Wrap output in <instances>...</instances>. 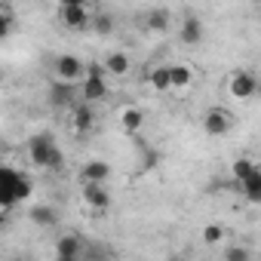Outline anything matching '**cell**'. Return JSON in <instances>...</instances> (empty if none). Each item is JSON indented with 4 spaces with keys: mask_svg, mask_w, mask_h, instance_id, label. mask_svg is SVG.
<instances>
[{
    "mask_svg": "<svg viewBox=\"0 0 261 261\" xmlns=\"http://www.w3.org/2000/svg\"><path fill=\"white\" fill-rule=\"evenodd\" d=\"M59 19L68 31H83V28H92V19L95 13L83 4V0H68V4L59 7Z\"/></svg>",
    "mask_w": 261,
    "mask_h": 261,
    "instance_id": "6da1fadb",
    "label": "cell"
},
{
    "mask_svg": "<svg viewBox=\"0 0 261 261\" xmlns=\"http://www.w3.org/2000/svg\"><path fill=\"white\" fill-rule=\"evenodd\" d=\"M53 74H56V80H62V83L80 86V83L86 80V74H89V65H86L83 59H77V56H59L56 65H53Z\"/></svg>",
    "mask_w": 261,
    "mask_h": 261,
    "instance_id": "7a4b0ae2",
    "label": "cell"
},
{
    "mask_svg": "<svg viewBox=\"0 0 261 261\" xmlns=\"http://www.w3.org/2000/svg\"><path fill=\"white\" fill-rule=\"evenodd\" d=\"M22 178H25V172H19V169H13V166H4V169H0V206H4V212H10L16 203H22V200H19Z\"/></svg>",
    "mask_w": 261,
    "mask_h": 261,
    "instance_id": "3957f363",
    "label": "cell"
},
{
    "mask_svg": "<svg viewBox=\"0 0 261 261\" xmlns=\"http://www.w3.org/2000/svg\"><path fill=\"white\" fill-rule=\"evenodd\" d=\"M105 77H108L105 65H89V74H86V80L80 83V101H86V105L101 101V98L108 95V83H105Z\"/></svg>",
    "mask_w": 261,
    "mask_h": 261,
    "instance_id": "277c9868",
    "label": "cell"
},
{
    "mask_svg": "<svg viewBox=\"0 0 261 261\" xmlns=\"http://www.w3.org/2000/svg\"><path fill=\"white\" fill-rule=\"evenodd\" d=\"M258 74L255 71H233L230 74V80H227V92H230V98H237V101H246V98H255L258 95Z\"/></svg>",
    "mask_w": 261,
    "mask_h": 261,
    "instance_id": "5b68a950",
    "label": "cell"
},
{
    "mask_svg": "<svg viewBox=\"0 0 261 261\" xmlns=\"http://www.w3.org/2000/svg\"><path fill=\"white\" fill-rule=\"evenodd\" d=\"M25 154H28L31 166H37V169H49L53 154H56V142H53L49 136H31L28 145H25Z\"/></svg>",
    "mask_w": 261,
    "mask_h": 261,
    "instance_id": "8992f818",
    "label": "cell"
},
{
    "mask_svg": "<svg viewBox=\"0 0 261 261\" xmlns=\"http://www.w3.org/2000/svg\"><path fill=\"white\" fill-rule=\"evenodd\" d=\"M230 126H233V117H230L224 108H209V111L203 114V129H206V136L221 139V136L230 133Z\"/></svg>",
    "mask_w": 261,
    "mask_h": 261,
    "instance_id": "52a82bcc",
    "label": "cell"
},
{
    "mask_svg": "<svg viewBox=\"0 0 261 261\" xmlns=\"http://www.w3.org/2000/svg\"><path fill=\"white\" fill-rule=\"evenodd\" d=\"M80 200H83V206H86L89 212H105V209L111 206V194H108L105 185H83Z\"/></svg>",
    "mask_w": 261,
    "mask_h": 261,
    "instance_id": "ba28073f",
    "label": "cell"
},
{
    "mask_svg": "<svg viewBox=\"0 0 261 261\" xmlns=\"http://www.w3.org/2000/svg\"><path fill=\"white\" fill-rule=\"evenodd\" d=\"M92 126H95V111H92V105L77 101V105L71 108V129H74L77 136H86V133H92Z\"/></svg>",
    "mask_w": 261,
    "mask_h": 261,
    "instance_id": "9c48e42d",
    "label": "cell"
},
{
    "mask_svg": "<svg viewBox=\"0 0 261 261\" xmlns=\"http://www.w3.org/2000/svg\"><path fill=\"white\" fill-rule=\"evenodd\" d=\"M77 89H80V86H71V83L53 80V83H49V89H46V95H49V105H53V108H74V105H77V101H74Z\"/></svg>",
    "mask_w": 261,
    "mask_h": 261,
    "instance_id": "30bf717a",
    "label": "cell"
},
{
    "mask_svg": "<svg viewBox=\"0 0 261 261\" xmlns=\"http://www.w3.org/2000/svg\"><path fill=\"white\" fill-rule=\"evenodd\" d=\"M80 178H83V185H108L111 163L108 160H89V163L80 166Z\"/></svg>",
    "mask_w": 261,
    "mask_h": 261,
    "instance_id": "8fae6325",
    "label": "cell"
},
{
    "mask_svg": "<svg viewBox=\"0 0 261 261\" xmlns=\"http://www.w3.org/2000/svg\"><path fill=\"white\" fill-rule=\"evenodd\" d=\"M83 252H86V246H83V237H77V233H62L56 240L59 258H83Z\"/></svg>",
    "mask_w": 261,
    "mask_h": 261,
    "instance_id": "7c38bea8",
    "label": "cell"
},
{
    "mask_svg": "<svg viewBox=\"0 0 261 261\" xmlns=\"http://www.w3.org/2000/svg\"><path fill=\"white\" fill-rule=\"evenodd\" d=\"M178 37H181V43L197 46V43L203 40V22H200L197 16H185L181 25H178Z\"/></svg>",
    "mask_w": 261,
    "mask_h": 261,
    "instance_id": "4fadbf2b",
    "label": "cell"
},
{
    "mask_svg": "<svg viewBox=\"0 0 261 261\" xmlns=\"http://www.w3.org/2000/svg\"><path fill=\"white\" fill-rule=\"evenodd\" d=\"M101 65H105L108 77H126L129 71H133V59H129L126 53H108Z\"/></svg>",
    "mask_w": 261,
    "mask_h": 261,
    "instance_id": "5bb4252c",
    "label": "cell"
},
{
    "mask_svg": "<svg viewBox=\"0 0 261 261\" xmlns=\"http://www.w3.org/2000/svg\"><path fill=\"white\" fill-rule=\"evenodd\" d=\"M28 221H34L37 227H53V224H59V212L53 206L40 203V206H31L28 209Z\"/></svg>",
    "mask_w": 261,
    "mask_h": 261,
    "instance_id": "9a60e30c",
    "label": "cell"
},
{
    "mask_svg": "<svg viewBox=\"0 0 261 261\" xmlns=\"http://www.w3.org/2000/svg\"><path fill=\"white\" fill-rule=\"evenodd\" d=\"M120 126H123V133H139L145 126V111L142 108H123L120 111Z\"/></svg>",
    "mask_w": 261,
    "mask_h": 261,
    "instance_id": "2e32d148",
    "label": "cell"
},
{
    "mask_svg": "<svg viewBox=\"0 0 261 261\" xmlns=\"http://www.w3.org/2000/svg\"><path fill=\"white\" fill-rule=\"evenodd\" d=\"M148 83H151L154 92H169V89H172V68H169V65L154 68V71L148 74Z\"/></svg>",
    "mask_w": 261,
    "mask_h": 261,
    "instance_id": "e0dca14e",
    "label": "cell"
},
{
    "mask_svg": "<svg viewBox=\"0 0 261 261\" xmlns=\"http://www.w3.org/2000/svg\"><path fill=\"white\" fill-rule=\"evenodd\" d=\"M169 68H172V89L175 92H185L194 83V68L191 65H181V62L178 65H169Z\"/></svg>",
    "mask_w": 261,
    "mask_h": 261,
    "instance_id": "ac0fdd59",
    "label": "cell"
},
{
    "mask_svg": "<svg viewBox=\"0 0 261 261\" xmlns=\"http://www.w3.org/2000/svg\"><path fill=\"white\" fill-rule=\"evenodd\" d=\"M255 172H258V166H255L252 160H246V157H240V160H233V163H230V175H233V181H237V185L249 181Z\"/></svg>",
    "mask_w": 261,
    "mask_h": 261,
    "instance_id": "d6986e66",
    "label": "cell"
},
{
    "mask_svg": "<svg viewBox=\"0 0 261 261\" xmlns=\"http://www.w3.org/2000/svg\"><path fill=\"white\" fill-rule=\"evenodd\" d=\"M169 25H172L169 10H151V13L145 16V28H148V31H166Z\"/></svg>",
    "mask_w": 261,
    "mask_h": 261,
    "instance_id": "ffe728a7",
    "label": "cell"
},
{
    "mask_svg": "<svg viewBox=\"0 0 261 261\" xmlns=\"http://www.w3.org/2000/svg\"><path fill=\"white\" fill-rule=\"evenodd\" d=\"M240 191H243V197H246L249 203H261V169H258L249 181H243Z\"/></svg>",
    "mask_w": 261,
    "mask_h": 261,
    "instance_id": "44dd1931",
    "label": "cell"
},
{
    "mask_svg": "<svg viewBox=\"0 0 261 261\" xmlns=\"http://www.w3.org/2000/svg\"><path fill=\"white\" fill-rule=\"evenodd\" d=\"M221 258H224V261H252V252H249V246H243V243H230V246H224Z\"/></svg>",
    "mask_w": 261,
    "mask_h": 261,
    "instance_id": "7402d4cb",
    "label": "cell"
},
{
    "mask_svg": "<svg viewBox=\"0 0 261 261\" xmlns=\"http://www.w3.org/2000/svg\"><path fill=\"white\" fill-rule=\"evenodd\" d=\"M16 19H13V7L10 4H0V40H7L10 31H13Z\"/></svg>",
    "mask_w": 261,
    "mask_h": 261,
    "instance_id": "603a6c76",
    "label": "cell"
},
{
    "mask_svg": "<svg viewBox=\"0 0 261 261\" xmlns=\"http://www.w3.org/2000/svg\"><path fill=\"white\" fill-rule=\"evenodd\" d=\"M92 31H95V34H101V37H105V34H111V31H114V16H111V13H98V10H95Z\"/></svg>",
    "mask_w": 261,
    "mask_h": 261,
    "instance_id": "cb8c5ba5",
    "label": "cell"
},
{
    "mask_svg": "<svg viewBox=\"0 0 261 261\" xmlns=\"http://www.w3.org/2000/svg\"><path fill=\"white\" fill-rule=\"evenodd\" d=\"M200 237H203L206 246H221V243H224V227H221V224H206Z\"/></svg>",
    "mask_w": 261,
    "mask_h": 261,
    "instance_id": "d4e9b609",
    "label": "cell"
},
{
    "mask_svg": "<svg viewBox=\"0 0 261 261\" xmlns=\"http://www.w3.org/2000/svg\"><path fill=\"white\" fill-rule=\"evenodd\" d=\"M157 154L154 151H142V160H139V172H154V166H157Z\"/></svg>",
    "mask_w": 261,
    "mask_h": 261,
    "instance_id": "484cf974",
    "label": "cell"
},
{
    "mask_svg": "<svg viewBox=\"0 0 261 261\" xmlns=\"http://www.w3.org/2000/svg\"><path fill=\"white\" fill-rule=\"evenodd\" d=\"M56 261H83V258H59V255H56Z\"/></svg>",
    "mask_w": 261,
    "mask_h": 261,
    "instance_id": "4316f807",
    "label": "cell"
},
{
    "mask_svg": "<svg viewBox=\"0 0 261 261\" xmlns=\"http://www.w3.org/2000/svg\"><path fill=\"white\" fill-rule=\"evenodd\" d=\"M7 261H25V258H19V255H13V258H7Z\"/></svg>",
    "mask_w": 261,
    "mask_h": 261,
    "instance_id": "83f0119b",
    "label": "cell"
},
{
    "mask_svg": "<svg viewBox=\"0 0 261 261\" xmlns=\"http://www.w3.org/2000/svg\"><path fill=\"white\" fill-rule=\"evenodd\" d=\"M255 98H258V101H261V80H258V95H255Z\"/></svg>",
    "mask_w": 261,
    "mask_h": 261,
    "instance_id": "f1b7e54d",
    "label": "cell"
},
{
    "mask_svg": "<svg viewBox=\"0 0 261 261\" xmlns=\"http://www.w3.org/2000/svg\"><path fill=\"white\" fill-rule=\"evenodd\" d=\"M258 261H261V255H258Z\"/></svg>",
    "mask_w": 261,
    "mask_h": 261,
    "instance_id": "f546056e",
    "label": "cell"
}]
</instances>
